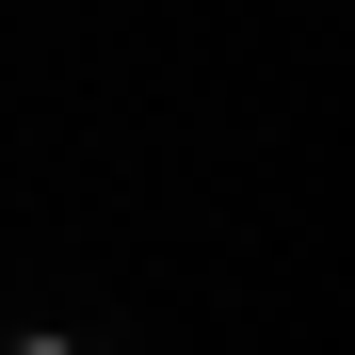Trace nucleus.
Listing matches in <instances>:
<instances>
[]
</instances>
